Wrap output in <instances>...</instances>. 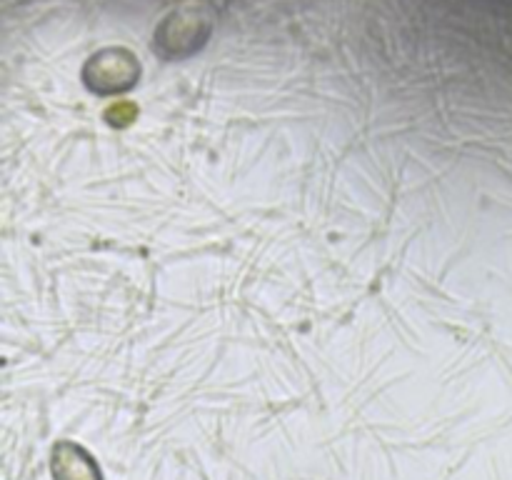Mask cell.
<instances>
[{"mask_svg":"<svg viewBox=\"0 0 512 480\" xmlns=\"http://www.w3.org/2000/svg\"><path fill=\"white\" fill-rule=\"evenodd\" d=\"M55 480H103L95 460L75 443H58L50 458Z\"/></svg>","mask_w":512,"mask_h":480,"instance_id":"6da1fadb","label":"cell"}]
</instances>
